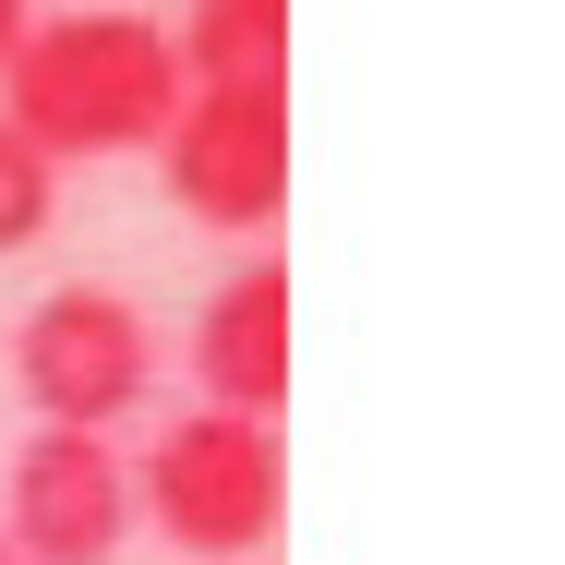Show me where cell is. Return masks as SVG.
<instances>
[{
    "instance_id": "cell-9",
    "label": "cell",
    "mask_w": 565,
    "mask_h": 565,
    "mask_svg": "<svg viewBox=\"0 0 565 565\" xmlns=\"http://www.w3.org/2000/svg\"><path fill=\"white\" fill-rule=\"evenodd\" d=\"M24 24H36V0H0V61L24 49Z\"/></svg>"
},
{
    "instance_id": "cell-5",
    "label": "cell",
    "mask_w": 565,
    "mask_h": 565,
    "mask_svg": "<svg viewBox=\"0 0 565 565\" xmlns=\"http://www.w3.org/2000/svg\"><path fill=\"white\" fill-rule=\"evenodd\" d=\"M0 542L24 565H109L132 542V457H109V434H24L12 481H0Z\"/></svg>"
},
{
    "instance_id": "cell-6",
    "label": "cell",
    "mask_w": 565,
    "mask_h": 565,
    "mask_svg": "<svg viewBox=\"0 0 565 565\" xmlns=\"http://www.w3.org/2000/svg\"><path fill=\"white\" fill-rule=\"evenodd\" d=\"M193 385L228 422H277L289 397V265H241L193 313Z\"/></svg>"
},
{
    "instance_id": "cell-7",
    "label": "cell",
    "mask_w": 565,
    "mask_h": 565,
    "mask_svg": "<svg viewBox=\"0 0 565 565\" xmlns=\"http://www.w3.org/2000/svg\"><path fill=\"white\" fill-rule=\"evenodd\" d=\"M181 73H289V0H193L181 24Z\"/></svg>"
},
{
    "instance_id": "cell-4",
    "label": "cell",
    "mask_w": 565,
    "mask_h": 565,
    "mask_svg": "<svg viewBox=\"0 0 565 565\" xmlns=\"http://www.w3.org/2000/svg\"><path fill=\"white\" fill-rule=\"evenodd\" d=\"M12 385H24V409L49 422V434H109L145 409V385H157V338H145V313L120 301V289H49L24 326H12Z\"/></svg>"
},
{
    "instance_id": "cell-1",
    "label": "cell",
    "mask_w": 565,
    "mask_h": 565,
    "mask_svg": "<svg viewBox=\"0 0 565 565\" xmlns=\"http://www.w3.org/2000/svg\"><path fill=\"white\" fill-rule=\"evenodd\" d=\"M181 36L157 24V12H36L24 24V49L0 61V120L49 157V169H73V157H132V145H157L169 109H181Z\"/></svg>"
},
{
    "instance_id": "cell-8",
    "label": "cell",
    "mask_w": 565,
    "mask_h": 565,
    "mask_svg": "<svg viewBox=\"0 0 565 565\" xmlns=\"http://www.w3.org/2000/svg\"><path fill=\"white\" fill-rule=\"evenodd\" d=\"M49 217H61V169L0 120V253H36L49 241Z\"/></svg>"
},
{
    "instance_id": "cell-3",
    "label": "cell",
    "mask_w": 565,
    "mask_h": 565,
    "mask_svg": "<svg viewBox=\"0 0 565 565\" xmlns=\"http://www.w3.org/2000/svg\"><path fill=\"white\" fill-rule=\"evenodd\" d=\"M157 181L193 228H277L289 205V73H205L157 132Z\"/></svg>"
},
{
    "instance_id": "cell-10",
    "label": "cell",
    "mask_w": 565,
    "mask_h": 565,
    "mask_svg": "<svg viewBox=\"0 0 565 565\" xmlns=\"http://www.w3.org/2000/svg\"><path fill=\"white\" fill-rule=\"evenodd\" d=\"M0 565H24V554H12V542H0Z\"/></svg>"
},
{
    "instance_id": "cell-2",
    "label": "cell",
    "mask_w": 565,
    "mask_h": 565,
    "mask_svg": "<svg viewBox=\"0 0 565 565\" xmlns=\"http://www.w3.org/2000/svg\"><path fill=\"white\" fill-rule=\"evenodd\" d=\"M277 505H289V469L265 422H228V409H181L145 469H132V518L193 565H241L277 542Z\"/></svg>"
}]
</instances>
